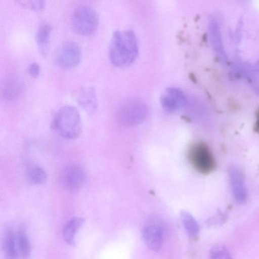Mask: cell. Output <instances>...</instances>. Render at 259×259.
Instances as JSON below:
<instances>
[{
  "instance_id": "cell-16",
  "label": "cell",
  "mask_w": 259,
  "mask_h": 259,
  "mask_svg": "<svg viewBox=\"0 0 259 259\" xmlns=\"http://www.w3.org/2000/svg\"><path fill=\"white\" fill-rule=\"evenodd\" d=\"M208 35L213 48L219 53L223 52L221 33L218 23L211 20L208 24Z\"/></svg>"
},
{
  "instance_id": "cell-7",
  "label": "cell",
  "mask_w": 259,
  "mask_h": 259,
  "mask_svg": "<svg viewBox=\"0 0 259 259\" xmlns=\"http://www.w3.org/2000/svg\"><path fill=\"white\" fill-rule=\"evenodd\" d=\"M60 179L63 187L67 190L74 191L79 190L83 186L85 174L80 166L71 165L62 171Z\"/></svg>"
},
{
  "instance_id": "cell-14",
  "label": "cell",
  "mask_w": 259,
  "mask_h": 259,
  "mask_svg": "<svg viewBox=\"0 0 259 259\" xmlns=\"http://www.w3.org/2000/svg\"><path fill=\"white\" fill-rule=\"evenodd\" d=\"M17 238L12 229L9 228L6 232L4 238V251L8 259H15L18 255Z\"/></svg>"
},
{
  "instance_id": "cell-20",
  "label": "cell",
  "mask_w": 259,
  "mask_h": 259,
  "mask_svg": "<svg viewBox=\"0 0 259 259\" xmlns=\"http://www.w3.org/2000/svg\"><path fill=\"white\" fill-rule=\"evenodd\" d=\"M242 22L241 21H240V22H239V24L238 25V26H237V28L236 30V31H235V35H236V37L237 38H239L241 36V31H242Z\"/></svg>"
},
{
  "instance_id": "cell-13",
  "label": "cell",
  "mask_w": 259,
  "mask_h": 259,
  "mask_svg": "<svg viewBox=\"0 0 259 259\" xmlns=\"http://www.w3.org/2000/svg\"><path fill=\"white\" fill-rule=\"evenodd\" d=\"M85 221L82 217H74L68 221L64 227L63 235L65 242L69 245H75V236Z\"/></svg>"
},
{
  "instance_id": "cell-5",
  "label": "cell",
  "mask_w": 259,
  "mask_h": 259,
  "mask_svg": "<svg viewBox=\"0 0 259 259\" xmlns=\"http://www.w3.org/2000/svg\"><path fill=\"white\" fill-rule=\"evenodd\" d=\"M188 158L192 165L202 174H208L215 168L214 157L209 147L204 143L192 144L188 149Z\"/></svg>"
},
{
  "instance_id": "cell-1",
  "label": "cell",
  "mask_w": 259,
  "mask_h": 259,
  "mask_svg": "<svg viewBox=\"0 0 259 259\" xmlns=\"http://www.w3.org/2000/svg\"><path fill=\"white\" fill-rule=\"evenodd\" d=\"M138 52V41L134 31L117 30L113 33L109 50L112 64L117 67L128 66L135 61Z\"/></svg>"
},
{
  "instance_id": "cell-9",
  "label": "cell",
  "mask_w": 259,
  "mask_h": 259,
  "mask_svg": "<svg viewBox=\"0 0 259 259\" xmlns=\"http://www.w3.org/2000/svg\"><path fill=\"white\" fill-rule=\"evenodd\" d=\"M73 96L78 105L87 113L93 114L97 111L98 100L94 87H81L74 92Z\"/></svg>"
},
{
  "instance_id": "cell-19",
  "label": "cell",
  "mask_w": 259,
  "mask_h": 259,
  "mask_svg": "<svg viewBox=\"0 0 259 259\" xmlns=\"http://www.w3.org/2000/svg\"><path fill=\"white\" fill-rule=\"evenodd\" d=\"M28 72L32 77L37 78L40 72L39 65L36 62L32 63L28 67Z\"/></svg>"
},
{
  "instance_id": "cell-15",
  "label": "cell",
  "mask_w": 259,
  "mask_h": 259,
  "mask_svg": "<svg viewBox=\"0 0 259 259\" xmlns=\"http://www.w3.org/2000/svg\"><path fill=\"white\" fill-rule=\"evenodd\" d=\"M16 238L18 251L23 258L29 257L31 252V247L24 226L19 227L17 230Z\"/></svg>"
},
{
  "instance_id": "cell-2",
  "label": "cell",
  "mask_w": 259,
  "mask_h": 259,
  "mask_svg": "<svg viewBox=\"0 0 259 259\" xmlns=\"http://www.w3.org/2000/svg\"><path fill=\"white\" fill-rule=\"evenodd\" d=\"M52 127L64 139L77 138L82 131V122L80 113L74 106L65 105L55 114L51 123Z\"/></svg>"
},
{
  "instance_id": "cell-6",
  "label": "cell",
  "mask_w": 259,
  "mask_h": 259,
  "mask_svg": "<svg viewBox=\"0 0 259 259\" xmlns=\"http://www.w3.org/2000/svg\"><path fill=\"white\" fill-rule=\"evenodd\" d=\"M82 53L79 46L75 41H67L59 48L56 61L58 65L65 69L77 66L80 62Z\"/></svg>"
},
{
  "instance_id": "cell-18",
  "label": "cell",
  "mask_w": 259,
  "mask_h": 259,
  "mask_svg": "<svg viewBox=\"0 0 259 259\" xmlns=\"http://www.w3.org/2000/svg\"><path fill=\"white\" fill-rule=\"evenodd\" d=\"M24 8L35 12L41 11L45 6L46 0H15Z\"/></svg>"
},
{
  "instance_id": "cell-12",
  "label": "cell",
  "mask_w": 259,
  "mask_h": 259,
  "mask_svg": "<svg viewBox=\"0 0 259 259\" xmlns=\"http://www.w3.org/2000/svg\"><path fill=\"white\" fill-rule=\"evenodd\" d=\"M52 31V26L48 23L40 24L36 30L35 40L38 51L40 55L44 58L49 53Z\"/></svg>"
},
{
  "instance_id": "cell-8",
  "label": "cell",
  "mask_w": 259,
  "mask_h": 259,
  "mask_svg": "<svg viewBox=\"0 0 259 259\" xmlns=\"http://www.w3.org/2000/svg\"><path fill=\"white\" fill-rule=\"evenodd\" d=\"M160 103L165 111L173 112L186 105L187 98L181 89L176 87H170L166 89L162 94Z\"/></svg>"
},
{
  "instance_id": "cell-10",
  "label": "cell",
  "mask_w": 259,
  "mask_h": 259,
  "mask_svg": "<svg viewBox=\"0 0 259 259\" xmlns=\"http://www.w3.org/2000/svg\"><path fill=\"white\" fill-rule=\"evenodd\" d=\"M22 91L21 81L15 76H7L1 82L0 98L5 102L15 101L20 96Z\"/></svg>"
},
{
  "instance_id": "cell-3",
  "label": "cell",
  "mask_w": 259,
  "mask_h": 259,
  "mask_svg": "<svg viewBox=\"0 0 259 259\" xmlns=\"http://www.w3.org/2000/svg\"><path fill=\"white\" fill-rule=\"evenodd\" d=\"M148 112L147 106L143 101L137 99H130L120 105L116 113V119L122 126H134L145 120Z\"/></svg>"
},
{
  "instance_id": "cell-4",
  "label": "cell",
  "mask_w": 259,
  "mask_h": 259,
  "mask_svg": "<svg viewBox=\"0 0 259 259\" xmlns=\"http://www.w3.org/2000/svg\"><path fill=\"white\" fill-rule=\"evenodd\" d=\"M73 29L79 34L89 36L98 28L99 17L96 11L89 6H80L73 12L71 19Z\"/></svg>"
},
{
  "instance_id": "cell-17",
  "label": "cell",
  "mask_w": 259,
  "mask_h": 259,
  "mask_svg": "<svg viewBox=\"0 0 259 259\" xmlns=\"http://www.w3.org/2000/svg\"><path fill=\"white\" fill-rule=\"evenodd\" d=\"M27 177L31 184L39 185L46 182L47 174L41 167L37 165H32L27 169Z\"/></svg>"
},
{
  "instance_id": "cell-11",
  "label": "cell",
  "mask_w": 259,
  "mask_h": 259,
  "mask_svg": "<svg viewBox=\"0 0 259 259\" xmlns=\"http://www.w3.org/2000/svg\"><path fill=\"white\" fill-rule=\"evenodd\" d=\"M229 175L234 198L239 203L244 202L246 199L247 192L242 174L236 167H232Z\"/></svg>"
}]
</instances>
